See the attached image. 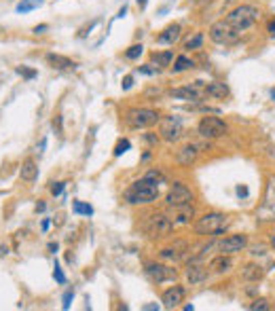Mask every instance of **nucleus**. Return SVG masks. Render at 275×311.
I'll return each instance as SVG.
<instances>
[{
  "instance_id": "obj_40",
  "label": "nucleus",
  "mask_w": 275,
  "mask_h": 311,
  "mask_svg": "<svg viewBox=\"0 0 275 311\" xmlns=\"http://www.w3.org/2000/svg\"><path fill=\"white\" fill-rule=\"evenodd\" d=\"M267 32H269L271 36H275V19H271V22H269V26H267Z\"/></svg>"
},
{
  "instance_id": "obj_45",
  "label": "nucleus",
  "mask_w": 275,
  "mask_h": 311,
  "mask_svg": "<svg viewBox=\"0 0 275 311\" xmlns=\"http://www.w3.org/2000/svg\"><path fill=\"white\" fill-rule=\"evenodd\" d=\"M136 3H138V7H140V9H146V5H148V0H136Z\"/></svg>"
},
{
  "instance_id": "obj_10",
  "label": "nucleus",
  "mask_w": 275,
  "mask_h": 311,
  "mask_svg": "<svg viewBox=\"0 0 275 311\" xmlns=\"http://www.w3.org/2000/svg\"><path fill=\"white\" fill-rule=\"evenodd\" d=\"M161 138L165 140V142H174L180 138V133H182V123L178 117H165V119H161Z\"/></svg>"
},
{
  "instance_id": "obj_7",
  "label": "nucleus",
  "mask_w": 275,
  "mask_h": 311,
  "mask_svg": "<svg viewBox=\"0 0 275 311\" xmlns=\"http://www.w3.org/2000/svg\"><path fill=\"white\" fill-rule=\"evenodd\" d=\"M197 131H199L201 138L216 140V138L225 136V133L229 131V127H227V123L222 119H218V117H203L199 121V125H197Z\"/></svg>"
},
{
  "instance_id": "obj_9",
  "label": "nucleus",
  "mask_w": 275,
  "mask_h": 311,
  "mask_svg": "<svg viewBox=\"0 0 275 311\" xmlns=\"http://www.w3.org/2000/svg\"><path fill=\"white\" fill-rule=\"evenodd\" d=\"M258 214H260L262 220H275V176L269 178L267 193H264V199H262Z\"/></svg>"
},
{
  "instance_id": "obj_33",
  "label": "nucleus",
  "mask_w": 275,
  "mask_h": 311,
  "mask_svg": "<svg viewBox=\"0 0 275 311\" xmlns=\"http://www.w3.org/2000/svg\"><path fill=\"white\" fill-rule=\"evenodd\" d=\"M250 309H252V311H258V309H260V311H267L269 305H267V300H264V298H256V300H254V303L250 305Z\"/></svg>"
},
{
  "instance_id": "obj_26",
  "label": "nucleus",
  "mask_w": 275,
  "mask_h": 311,
  "mask_svg": "<svg viewBox=\"0 0 275 311\" xmlns=\"http://www.w3.org/2000/svg\"><path fill=\"white\" fill-rule=\"evenodd\" d=\"M45 0H22L17 5V13H30V11H36L38 7H43Z\"/></svg>"
},
{
  "instance_id": "obj_18",
  "label": "nucleus",
  "mask_w": 275,
  "mask_h": 311,
  "mask_svg": "<svg viewBox=\"0 0 275 311\" xmlns=\"http://www.w3.org/2000/svg\"><path fill=\"white\" fill-rule=\"evenodd\" d=\"M171 98L176 100H191V102H197L201 100V93L195 85H187V87H178V89H171Z\"/></svg>"
},
{
  "instance_id": "obj_23",
  "label": "nucleus",
  "mask_w": 275,
  "mask_h": 311,
  "mask_svg": "<svg viewBox=\"0 0 275 311\" xmlns=\"http://www.w3.org/2000/svg\"><path fill=\"white\" fill-rule=\"evenodd\" d=\"M206 93L212 98H220L225 100L229 96V87L225 85V83H210V85H206Z\"/></svg>"
},
{
  "instance_id": "obj_16",
  "label": "nucleus",
  "mask_w": 275,
  "mask_h": 311,
  "mask_svg": "<svg viewBox=\"0 0 275 311\" xmlns=\"http://www.w3.org/2000/svg\"><path fill=\"white\" fill-rule=\"evenodd\" d=\"M180 32H182V28H180L178 24H171V26H167V28L157 36V43H161V45H174L176 40L180 38Z\"/></svg>"
},
{
  "instance_id": "obj_29",
  "label": "nucleus",
  "mask_w": 275,
  "mask_h": 311,
  "mask_svg": "<svg viewBox=\"0 0 275 311\" xmlns=\"http://www.w3.org/2000/svg\"><path fill=\"white\" fill-rule=\"evenodd\" d=\"M201 45H203V34H201V32H197L195 36L189 38L187 43H185V49H189V51H191V49H199Z\"/></svg>"
},
{
  "instance_id": "obj_37",
  "label": "nucleus",
  "mask_w": 275,
  "mask_h": 311,
  "mask_svg": "<svg viewBox=\"0 0 275 311\" xmlns=\"http://www.w3.org/2000/svg\"><path fill=\"white\" fill-rule=\"evenodd\" d=\"M64 186H66V182H53V186H51V193H53L55 197L62 195L64 193Z\"/></svg>"
},
{
  "instance_id": "obj_47",
  "label": "nucleus",
  "mask_w": 275,
  "mask_h": 311,
  "mask_svg": "<svg viewBox=\"0 0 275 311\" xmlns=\"http://www.w3.org/2000/svg\"><path fill=\"white\" fill-rule=\"evenodd\" d=\"M144 309L150 311V309H159V307H157V305H144Z\"/></svg>"
},
{
  "instance_id": "obj_42",
  "label": "nucleus",
  "mask_w": 275,
  "mask_h": 311,
  "mask_svg": "<svg viewBox=\"0 0 275 311\" xmlns=\"http://www.w3.org/2000/svg\"><path fill=\"white\" fill-rule=\"evenodd\" d=\"M45 146H47V138H43V140H40V144L36 146V150H38V152H45Z\"/></svg>"
},
{
  "instance_id": "obj_44",
  "label": "nucleus",
  "mask_w": 275,
  "mask_h": 311,
  "mask_svg": "<svg viewBox=\"0 0 275 311\" xmlns=\"http://www.w3.org/2000/svg\"><path fill=\"white\" fill-rule=\"evenodd\" d=\"M262 250H264L262 246H256V248H252V254H262Z\"/></svg>"
},
{
  "instance_id": "obj_20",
  "label": "nucleus",
  "mask_w": 275,
  "mask_h": 311,
  "mask_svg": "<svg viewBox=\"0 0 275 311\" xmlns=\"http://www.w3.org/2000/svg\"><path fill=\"white\" fill-rule=\"evenodd\" d=\"M206 277H208V267H201V265H189L187 269V279L191 284H201V282H206Z\"/></svg>"
},
{
  "instance_id": "obj_14",
  "label": "nucleus",
  "mask_w": 275,
  "mask_h": 311,
  "mask_svg": "<svg viewBox=\"0 0 275 311\" xmlns=\"http://www.w3.org/2000/svg\"><path fill=\"white\" fill-rule=\"evenodd\" d=\"M197 154H199V146H197V144H185V146L178 150L176 159H178L180 165L189 168V165H193V163L197 161Z\"/></svg>"
},
{
  "instance_id": "obj_21",
  "label": "nucleus",
  "mask_w": 275,
  "mask_h": 311,
  "mask_svg": "<svg viewBox=\"0 0 275 311\" xmlns=\"http://www.w3.org/2000/svg\"><path fill=\"white\" fill-rule=\"evenodd\" d=\"M262 275H264L262 267H260V265H256V263H248L246 267L241 269V277L246 279V282H260Z\"/></svg>"
},
{
  "instance_id": "obj_36",
  "label": "nucleus",
  "mask_w": 275,
  "mask_h": 311,
  "mask_svg": "<svg viewBox=\"0 0 275 311\" xmlns=\"http://www.w3.org/2000/svg\"><path fill=\"white\" fill-rule=\"evenodd\" d=\"M17 74H22V76H26V79H34L36 76V70H30V68H17Z\"/></svg>"
},
{
  "instance_id": "obj_22",
  "label": "nucleus",
  "mask_w": 275,
  "mask_h": 311,
  "mask_svg": "<svg viewBox=\"0 0 275 311\" xmlns=\"http://www.w3.org/2000/svg\"><path fill=\"white\" fill-rule=\"evenodd\" d=\"M231 267H233V261L229 258V254H220L210 263V271L212 273H227V271H231Z\"/></svg>"
},
{
  "instance_id": "obj_41",
  "label": "nucleus",
  "mask_w": 275,
  "mask_h": 311,
  "mask_svg": "<svg viewBox=\"0 0 275 311\" xmlns=\"http://www.w3.org/2000/svg\"><path fill=\"white\" fill-rule=\"evenodd\" d=\"M45 30H47V24H40V26H36V28H34V34H43Z\"/></svg>"
},
{
  "instance_id": "obj_32",
  "label": "nucleus",
  "mask_w": 275,
  "mask_h": 311,
  "mask_svg": "<svg viewBox=\"0 0 275 311\" xmlns=\"http://www.w3.org/2000/svg\"><path fill=\"white\" fill-rule=\"evenodd\" d=\"M138 72L140 74H159V66H152V64H146V66H140L138 68Z\"/></svg>"
},
{
  "instance_id": "obj_5",
  "label": "nucleus",
  "mask_w": 275,
  "mask_h": 311,
  "mask_svg": "<svg viewBox=\"0 0 275 311\" xmlns=\"http://www.w3.org/2000/svg\"><path fill=\"white\" fill-rule=\"evenodd\" d=\"M171 229H174V222H171V218L167 214H150L146 222H144V233L148 237H152V240H159V237H165L171 233Z\"/></svg>"
},
{
  "instance_id": "obj_27",
  "label": "nucleus",
  "mask_w": 275,
  "mask_h": 311,
  "mask_svg": "<svg viewBox=\"0 0 275 311\" xmlns=\"http://www.w3.org/2000/svg\"><path fill=\"white\" fill-rule=\"evenodd\" d=\"M161 258H165V261H178V258L182 256V252L178 250V248H165V250L159 252Z\"/></svg>"
},
{
  "instance_id": "obj_2",
  "label": "nucleus",
  "mask_w": 275,
  "mask_h": 311,
  "mask_svg": "<svg viewBox=\"0 0 275 311\" xmlns=\"http://www.w3.org/2000/svg\"><path fill=\"white\" fill-rule=\"evenodd\" d=\"M258 9L252 7V5H241L237 9H233V11L227 15V22L237 30V32H246V30H250L254 24L258 22Z\"/></svg>"
},
{
  "instance_id": "obj_1",
  "label": "nucleus",
  "mask_w": 275,
  "mask_h": 311,
  "mask_svg": "<svg viewBox=\"0 0 275 311\" xmlns=\"http://www.w3.org/2000/svg\"><path fill=\"white\" fill-rule=\"evenodd\" d=\"M159 199V184H155L152 180H148L146 176L142 180H136L134 184L125 191V201L131 205L138 203H152Z\"/></svg>"
},
{
  "instance_id": "obj_24",
  "label": "nucleus",
  "mask_w": 275,
  "mask_h": 311,
  "mask_svg": "<svg viewBox=\"0 0 275 311\" xmlns=\"http://www.w3.org/2000/svg\"><path fill=\"white\" fill-rule=\"evenodd\" d=\"M193 66H195V61H193L191 57H187V55H178L176 61H174V66H171V72H174V74H178V72L191 70Z\"/></svg>"
},
{
  "instance_id": "obj_12",
  "label": "nucleus",
  "mask_w": 275,
  "mask_h": 311,
  "mask_svg": "<svg viewBox=\"0 0 275 311\" xmlns=\"http://www.w3.org/2000/svg\"><path fill=\"white\" fill-rule=\"evenodd\" d=\"M146 275L152 279V282L163 284V282H171V279H176V269H169L165 265L150 263V265H146Z\"/></svg>"
},
{
  "instance_id": "obj_8",
  "label": "nucleus",
  "mask_w": 275,
  "mask_h": 311,
  "mask_svg": "<svg viewBox=\"0 0 275 311\" xmlns=\"http://www.w3.org/2000/svg\"><path fill=\"white\" fill-rule=\"evenodd\" d=\"M193 201V193L189 186H185L182 182H174V186L167 191L165 195V203L169 207H178V205H187Z\"/></svg>"
},
{
  "instance_id": "obj_11",
  "label": "nucleus",
  "mask_w": 275,
  "mask_h": 311,
  "mask_svg": "<svg viewBox=\"0 0 275 311\" xmlns=\"http://www.w3.org/2000/svg\"><path fill=\"white\" fill-rule=\"evenodd\" d=\"M248 246V237L246 235H229L227 240H222L220 244H218V252L220 254H235V252H241L243 248Z\"/></svg>"
},
{
  "instance_id": "obj_28",
  "label": "nucleus",
  "mask_w": 275,
  "mask_h": 311,
  "mask_svg": "<svg viewBox=\"0 0 275 311\" xmlns=\"http://www.w3.org/2000/svg\"><path fill=\"white\" fill-rule=\"evenodd\" d=\"M72 210H74L76 214H85V216H91V214H94V207L87 205V203H83V201H74V203H72Z\"/></svg>"
},
{
  "instance_id": "obj_43",
  "label": "nucleus",
  "mask_w": 275,
  "mask_h": 311,
  "mask_svg": "<svg viewBox=\"0 0 275 311\" xmlns=\"http://www.w3.org/2000/svg\"><path fill=\"white\" fill-rule=\"evenodd\" d=\"M237 195L239 197H248V189L246 186H237Z\"/></svg>"
},
{
  "instance_id": "obj_17",
  "label": "nucleus",
  "mask_w": 275,
  "mask_h": 311,
  "mask_svg": "<svg viewBox=\"0 0 275 311\" xmlns=\"http://www.w3.org/2000/svg\"><path fill=\"white\" fill-rule=\"evenodd\" d=\"M19 178L24 182H34L38 178V165L34 163V159H26L19 168Z\"/></svg>"
},
{
  "instance_id": "obj_35",
  "label": "nucleus",
  "mask_w": 275,
  "mask_h": 311,
  "mask_svg": "<svg viewBox=\"0 0 275 311\" xmlns=\"http://www.w3.org/2000/svg\"><path fill=\"white\" fill-rule=\"evenodd\" d=\"M146 178H148V180H152L155 184L165 182V178H163V174H159V172H148V174H146Z\"/></svg>"
},
{
  "instance_id": "obj_34",
  "label": "nucleus",
  "mask_w": 275,
  "mask_h": 311,
  "mask_svg": "<svg viewBox=\"0 0 275 311\" xmlns=\"http://www.w3.org/2000/svg\"><path fill=\"white\" fill-rule=\"evenodd\" d=\"M53 277L57 279V284H66V275L62 273V269H59L57 263H55V267H53Z\"/></svg>"
},
{
  "instance_id": "obj_13",
  "label": "nucleus",
  "mask_w": 275,
  "mask_h": 311,
  "mask_svg": "<svg viewBox=\"0 0 275 311\" xmlns=\"http://www.w3.org/2000/svg\"><path fill=\"white\" fill-rule=\"evenodd\" d=\"M185 294H187V290L182 286H171V288H167L165 292H163L161 303H163V307H165V309H174V307H178L182 303V300H185Z\"/></svg>"
},
{
  "instance_id": "obj_4",
  "label": "nucleus",
  "mask_w": 275,
  "mask_h": 311,
  "mask_svg": "<svg viewBox=\"0 0 275 311\" xmlns=\"http://www.w3.org/2000/svg\"><path fill=\"white\" fill-rule=\"evenodd\" d=\"M125 121L131 129H144V127L157 125L161 117H159V112L152 108H131V110H127Z\"/></svg>"
},
{
  "instance_id": "obj_15",
  "label": "nucleus",
  "mask_w": 275,
  "mask_h": 311,
  "mask_svg": "<svg viewBox=\"0 0 275 311\" xmlns=\"http://www.w3.org/2000/svg\"><path fill=\"white\" fill-rule=\"evenodd\" d=\"M193 216H195V210H193L191 203H187V205L174 207V212H171L169 218H171V222H174V226H176V224H189Z\"/></svg>"
},
{
  "instance_id": "obj_30",
  "label": "nucleus",
  "mask_w": 275,
  "mask_h": 311,
  "mask_svg": "<svg viewBox=\"0 0 275 311\" xmlns=\"http://www.w3.org/2000/svg\"><path fill=\"white\" fill-rule=\"evenodd\" d=\"M131 148V142L129 140H119L117 146H115V157H121L123 152H127Z\"/></svg>"
},
{
  "instance_id": "obj_25",
  "label": "nucleus",
  "mask_w": 275,
  "mask_h": 311,
  "mask_svg": "<svg viewBox=\"0 0 275 311\" xmlns=\"http://www.w3.org/2000/svg\"><path fill=\"white\" fill-rule=\"evenodd\" d=\"M171 59H174V53H171V51H161V53H152V61H155L159 68L169 66Z\"/></svg>"
},
{
  "instance_id": "obj_46",
  "label": "nucleus",
  "mask_w": 275,
  "mask_h": 311,
  "mask_svg": "<svg viewBox=\"0 0 275 311\" xmlns=\"http://www.w3.org/2000/svg\"><path fill=\"white\" fill-rule=\"evenodd\" d=\"M269 244L275 248V231H273V233H271V237H269Z\"/></svg>"
},
{
  "instance_id": "obj_39",
  "label": "nucleus",
  "mask_w": 275,
  "mask_h": 311,
  "mask_svg": "<svg viewBox=\"0 0 275 311\" xmlns=\"http://www.w3.org/2000/svg\"><path fill=\"white\" fill-rule=\"evenodd\" d=\"M131 85H134V76H125L123 79V89H129Z\"/></svg>"
},
{
  "instance_id": "obj_19",
  "label": "nucleus",
  "mask_w": 275,
  "mask_h": 311,
  "mask_svg": "<svg viewBox=\"0 0 275 311\" xmlns=\"http://www.w3.org/2000/svg\"><path fill=\"white\" fill-rule=\"evenodd\" d=\"M47 61L51 64V68H57V70H72L76 66L70 57H64L59 53H47Z\"/></svg>"
},
{
  "instance_id": "obj_6",
  "label": "nucleus",
  "mask_w": 275,
  "mask_h": 311,
  "mask_svg": "<svg viewBox=\"0 0 275 311\" xmlns=\"http://www.w3.org/2000/svg\"><path fill=\"white\" fill-rule=\"evenodd\" d=\"M241 32H237L227 19H220V22H214L210 28V38L216 45H235L239 40Z\"/></svg>"
},
{
  "instance_id": "obj_38",
  "label": "nucleus",
  "mask_w": 275,
  "mask_h": 311,
  "mask_svg": "<svg viewBox=\"0 0 275 311\" xmlns=\"http://www.w3.org/2000/svg\"><path fill=\"white\" fill-rule=\"evenodd\" d=\"M72 296H74V290H68V292L64 294V298H62L64 300V303H62L64 309H70V300H72Z\"/></svg>"
},
{
  "instance_id": "obj_3",
  "label": "nucleus",
  "mask_w": 275,
  "mask_h": 311,
  "mask_svg": "<svg viewBox=\"0 0 275 311\" xmlns=\"http://www.w3.org/2000/svg\"><path fill=\"white\" fill-rule=\"evenodd\" d=\"M227 226H229V216L220 214V212H210L197 220L195 231L199 235H220Z\"/></svg>"
},
{
  "instance_id": "obj_31",
  "label": "nucleus",
  "mask_w": 275,
  "mask_h": 311,
  "mask_svg": "<svg viewBox=\"0 0 275 311\" xmlns=\"http://www.w3.org/2000/svg\"><path fill=\"white\" fill-rule=\"evenodd\" d=\"M142 51H144V47H142V45H134V47H129L125 51V57L127 59H138L142 55Z\"/></svg>"
}]
</instances>
